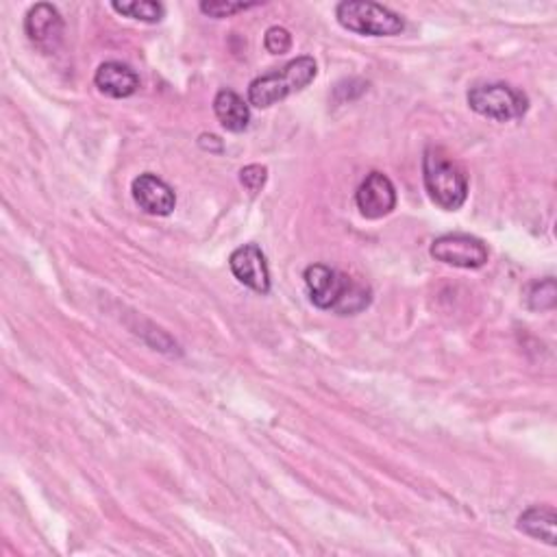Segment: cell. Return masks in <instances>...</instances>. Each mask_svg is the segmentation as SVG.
Returning <instances> with one entry per match:
<instances>
[{"label": "cell", "mask_w": 557, "mask_h": 557, "mask_svg": "<svg viewBox=\"0 0 557 557\" xmlns=\"http://www.w3.org/2000/svg\"><path fill=\"white\" fill-rule=\"evenodd\" d=\"M338 23L357 36L368 38H394L405 31V21L392 10L366 3V0H346L336 8Z\"/></svg>", "instance_id": "cell-4"}, {"label": "cell", "mask_w": 557, "mask_h": 557, "mask_svg": "<svg viewBox=\"0 0 557 557\" xmlns=\"http://www.w3.org/2000/svg\"><path fill=\"white\" fill-rule=\"evenodd\" d=\"M422 181L429 199L444 212H457L468 197L464 166L440 147H429L422 157Z\"/></svg>", "instance_id": "cell-2"}, {"label": "cell", "mask_w": 557, "mask_h": 557, "mask_svg": "<svg viewBox=\"0 0 557 557\" xmlns=\"http://www.w3.org/2000/svg\"><path fill=\"white\" fill-rule=\"evenodd\" d=\"M114 12L121 16H127L131 21L155 25L164 18V5L153 3V0H134V3H112Z\"/></svg>", "instance_id": "cell-14"}, {"label": "cell", "mask_w": 557, "mask_h": 557, "mask_svg": "<svg viewBox=\"0 0 557 557\" xmlns=\"http://www.w3.org/2000/svg\"><path fill=\"white\" fill-rule=\"evenodd\" d=\"M357 210L368 220H379L394 212L396 188L383 173H370L355 192Z\"/></svg>", "instance_id": "cell-7"}, {"label": "cell", "mask_w": 557, "mask_h": 557, "mask_svg": "<svg viewBox=\"0 0 557 557\" xmlns=\"http://www.w3.org/2000/svg\"><path fill=\"white\" fill-rule=\"evenodd\" d=\"M257 8L255 3H201V12L210 18H231L240 12Z\"/></svg>", "instance_id": "cell-17"}, {"label": "cell", "mask_w": 557, "mask_h": 557, "mask_svg": "<svg viewBox=\"0 0 557 557\" xmlns=\"http://www.w3.org/2000/svg\"><path fill=\"white\" fill-rule=\"evenodd\" d=\"M555 301H557V290H555V281L553 279H544L540 283H533L529 294H527V305L533 312L553 309Z\"/></svg>", "instance_id": "cell-15"}, {"label": "cell", "mask_w": 557, "mask_h": 557, "mask_svg": "<svg viewBox=\"0 0 557 557\" xmlns=\"http://www.w3.org/2000/svg\"><path fill=\"white\" fill-rule=\"evenodd\" d=\"M318 75V66L312 58H296L283 68L257 77L249 86V105L268 110L279 101L305 90Z\"/></svg>", "instance_id": "cell-3"}, {"label": "cell", "mask_w": 557, "mask_h": 557, "mask_svg": "<svg viewBox=\"0 0 557 557\" xmlns=\"http://www.w3.org/2000/svg\"><path fill=\"white\" fill-rule=\"evenodd\" d=\"M266 179H268V170H266L264 166H259V164L246 166V168H242V173H240L242 186H244L249 192H253V194H257V192L266 186Z\"/></svg>", "instance_id": "cell-18"}, {"label": "cell", "mask_w": 557, "mask_h": 557, "mask_svg": "<svg viewBox=\"0 0 557 557\" xmlns=\"http://www.w3.org/2000/svg\"><path fill=\"white\" fill-rule=\"evenodd\" d=\"M555 522H557V514L553 507L533 505L518 516L516 527H518V531L527 533L529 537L542 540L548 546H553L555 544Z\"/></svg>", "instance_id": "cell-13"}, {"label": "cell", "mask_w": 557, "mask_h": 557, "mask_svg": "<svg viewBox=\"0 0 557 557\" xmlns=\"http://www.w3.org/2000/svg\"><path fill=\"white\" fill-rule=\"evenodd\" d=\"M229 266L233 277L251 288L257 294H268L270 292V273L266 264V255L257 244H244L236 249L229 257Z\"/></svg>", "instance_id": "cell-9"}, {"label": "cell", "mask_w": 557, "mask_h": 557, "mask_svg": "<svg viewBox=\"0 0 557 557\" xmlns=\"http://www.w3.org/2000/svg\"><path fill=\"white\" fill-rule=\"evenodd\" d=\"M264 47L270 55H286L292 49V36L283 27H270L264 38Z\"/></svg>", "instance_id": "cell-16"}, {"label": "cell", "mask_w": 557, "mask_h": 557, "mask_svg": "<svg viewBox=\"0 0 557 557\" xmlns=\"http://www.w3.org/2000/svg\"><path fill=\"white\" fill-rule=\"evenodd\" d=\"M94 86L99 88L101 94L110 99H129L138 92L140 79L127 64L107 62L99 66L94 75Z\"/></svg>", "instance_id": "cell-11"}, {"label": "cell", "mask_w": 557, "mask_h": 557, "mask_svg": "<svg viewBox=\"0 0 557 557\" xmlns=\"http://www.w3.org/2000/svg\"><path fill=\"white\" fill-rule=\"evenodd\" d=\"M25 34L42 53H55L64 38V21L58 8L40 3L25 18Z\"/></svg>", "instance_id": "cell-8"}, {"label": "cell", "mask_w": 557, "mask_h": 557, "mask_svg": "<svg viewBox=\"0 0 557 557\" xmlns=\"http://www.w3.org/2000/svg\"><path fill=\"white\" fill-rule=\"evenodd\" d=\"M429 253L435 262H442L453 268H464V270L481 268L488 262L485 244L479 238L468 233L440 236L433 240Z\"/></svg>", "instance_id": "cell-6"}, {"label": "cell", "mask_w": 557, "mask_h": 557, "mask_svg": "<svg viewBox=\"0 0 557 557\" xmlns=\"http://www.w3.org/2000/svg\"><path fill=\"white\" fill-rule=\"evenodd\" d=\"M214 112L223 129L231 134H242L249 129L251 123V107L249 103L236 94L233 90H220L214 99Z\"/></svg>", "instance_id": "cell-12"}, {"label": "cell", "mask_w": 557, "mask_h": 557, "mask_svg": "<svg viewBox=\"0 0 557 557\" xmlns=\"http://www.w3.org/2000/svg\"><path fill=\"white\" fill-rule=\"evenodd\" d=\"M131 192L138 207L149 216H170L177 207V197L173 188L153 173L140 175L134 181Z\"/></svg>", "instance_id": "cell-10"}, {"label": "cell", "mask_w": 557, "mask_h": 557, "mask_svg": "<svg viewBox=\"0 0 557 557\" xmlns=\"http://www.w3.org/2000/svg\"><path fill=\"white\" fill-rule=\"evenodd\" d=\"M303 279L309 301L318 309H327L338 316H355L364 312L372 301V292L368 286L325 264L307 266Z\"/></svg>", "instance_id": "cell-1"}, {"label": "cell", "mask_w": 557, "mask_h": 557, "mask_svg": "<svg viewBox=\"0 0 557 557\" xmlns=\"http://www.w3.org/2000/svg\"><path fill=\"white\" fill-rule=\"evenodd\" d=\"M468 105L483 118L494 123H511L527 114L529 99L507 84H485L474 86L468 92Z\"/></svg>", "instance_id": "cell-5"}]
</instances>
